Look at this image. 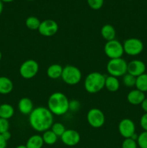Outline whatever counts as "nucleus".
Returning a JSON list of instances; mask_svg holds the SVG:
<instances>
[{
	"label": "nucleus",
	"instance_id": "12",
	"mask_svg": "<svg viewBox=\"0 0 147 148\" xmlns=\"http://www.w3.org/2000/svg\"><path fill=\"white\" fill-rule=\"evenodd\" d=\"M61 141L64 145L67 146H75L79 143L81 137L77 131L74 130H66L62 136L61 137Z\"/></svg>",
	"mask_w": 147,
	"mask_h": 148
},
{
	"label": "nucleus",
	"instance_id": "25",
	"mask_svg": "<svg viewBox=\"0 0 147 148\" xmlns=\"http://www.w3.org/2000/svg\"><path fill=\"white\" fill-rule=\"evenodd\" d=\"M136 77L130 74L127 73L122 77V83L127 88H133L135 86Z\"/></svg>",
	"mask_w": 147,
	"mask_h": 148
},
{
	"label": "nucleus",
	"instance_id": "14",
	"mask_svg": "<svg viewBox=\"0 0 147 148\" xmlns=\"http://www.w3.org/2000/svg\"><path fill=\"white\" fill-rule=\"evenodd\" d=\"M145 98L146 97L144 92L137 89L130 91L127 95V100H128V103L133 106L141 105Z\"/></svg>",
	"mask_w": 147,
	"mask_h": 148
},
{
	"label": "nucleus",
	"instance_id": "5",
	"mask_svg": "<svg viewBox=\"0 0 147 148\" xmlns=\"http://www.w3.org/2000/svg\"><path fill=\"white\" fill-rule=\"evenodd\" d=\"M82 77L80 69L73 65H67L63 67L61 78L67 85H74L79 83Z\"/></svg>",
	"mask_w": 147,
	"mask_h": 148
},
{
	"label": "nucleus",
	"instance_id": "22",
	"mask_svg": "<svg viewBox=\"0 0 147 148\" xmlns=\"http://www.w3.org/2000/svg\"><path fill=\"white\" fill-rule=\"evenodd\" d=\"M135 87L137 90L141 92H147V74L144 73L137 77Z\"/></svg>",
	"mask_w": 147,
	"mask_h": 148
},
{
	"label": "nucleus",
	"instance_id": "18",
	"mask_svg": "<svg viewBox=\"0 0 147 148\" xmlns=\"http://www.w3.org/2000/svg\"><path fill=\"white\" fill-rule=\"evenodd\" d=\"M63 69V67H62L59 64H51L47 69L48 77L53 79H56L59 77H61Z\"/></svg>",
	"mask_w": 147,
	"mask_h": 148
},
{
	"label": "nucleus",
	"instance_id": "29",
	"mask_svg": "<svg viewBox=\"0 0 147 148\" xmlns=\"http://www.w3.org/2000/svg\"><path fill=\"white\" fill-rule=\"evenodd\" d=\"M137 142L131 138L125 139L122 143V148H137Z\"/></svg>",
	"mask_w": 147,
	"mask_h": 148
},
{
	"label": "nucleus",
	"instance_id": "16",
	"mask_svg": "<svg viewBox=\"0 0 147 148\" xmlns=\"http://www.w3.org/2000/svg\"><path fill=\"white\" fill-rule=\"evenodd\" d=\"M100 33L102 38L107 41L114 40L115 39V36H116V31H115V27L109 24L102 26V27L101 28Z\"/></svg>",
	"mask_w": 147,
	"mask_h": 148
},
{
	"label": "nucleus",
	"instance_id": "21",
	"mask_svg": "<svg viewBox=\"0 0 147 148\" xmlns=\"http://www.w3.org/2000/svg\"><path fill=\"white\" fill-rule=\"evenodd\" d=\"M14 114V109L10 104L3 103L0 106V118L8 120Z\"/></svg>",
	"mask_w": 147,
	"mask_h": 148
},
{
	"label": "nucleus",
	"instance_id": "17",
	"mask_svg": "<svg viewBox=\"0 0 147 148\" xmlns=\"http://www.w3.org/2000/svg\"><path fill=\"white\" fill-rule=\"evenodd\" d=\"M105 88L110 92H114L118 91L120 88V82L118 77L110 76V75L106 77L105 82Z\"/></svg>",
	"mask_w": 147,
	"mask_h": 148
},
{
	"label": "nucleus",
	"instance_id": "11",
	"mask_svg": "<svg viewBox=\"0 0 147 148\" xmlns=\"http://www.w3.org/2000/svg\"><path fill=\"white\" fill-rule=\"evenodd\" d=\"M118 130L122 137L131 138L135 133V123L130 119H123L118 124Z\"/></svg>",
	"mask_w": 147,
	"mask_h": 148
},
{
	"label": "nucleus",
	"instance_id": "4",
	"mask_svg": "<svg viewBox=\"0 0 147 148\" xmlns=\"http://www.w3.org/2000/svg\"><path fill=\"white\" fill-rule=\"evenodd\" d=\"M107 71L110 76L123 77L128 72V63L122 58L110 59L107 64Z\"/></svg>",
	"mask_w": 147,
	"mask_h": 148
},
{
	"label": "nucleus",
	"instance_id": "34",
	"mask_svg": "<svg viewBox=\"0 0 147 148\" xmlns=\"http://www.w3.org/2000/svg\"><path fill=\"white\" fill-rule=\"evenodd\" d=\"M1 135H2V137H4V139L7 142L8 141V140H10V138H11V133H10L9 131L5 132L2 133V134H1Z\"/></svg>",
	"mask_w": 147,
	"mask_h": 148
},
{
	"label": "nucleus",
	"instance_id": "6",
	"mask_svg": "<svg viewBox=\"0 0 147 148\" xmlns=\"http://www.w3.org/2000/svg\"><path fill=\"white\" fill-rule=\"evenodd\" d=\"M105 53L110 59L121 58L124 53L123 46L119 40H114L107 41L104 47Z\"/></svg>",
	"mask_w": 147,
	"mask_h": 148
},
{
	"label": "nucleus",
	"instance_id": "33",
	"mask_svg": "<svg viewBox=\"0 0 147 148\" xmlns=\"http://www.w3.org/2000/svg\"><path fill=\"white\" fill-rule=\"evenodd\" d=\"M7 147V141L4 139L1 134H0V148H6Z\"/></svg>",
	"mask_w": 147,
	"mask_h": 148
},
{
	"label": "nucleus",
	"instance_id": "27",
	"mask_svg": "<svg viewBox=\"0 0 147 148\" xmlns=\"http://www.w3.org/2000/svg\"><path fill=\"white\" fill-rule=\"evenodd\" d=\"M137 144L140 148H147V132L144 131L138 135Z\"/></svg>",
	"mask_w": 147,
	"mask_h": 148
},
{
	"label": "nucleus",
	"instance_id": "15",
	"mask_svg": "<svg viewBox=\"0 0 147 148\" xmlns=\"http://www.w3.org/2000/svg\"><path fill=\"white\" fill-rule=\"evenodd\" d=\"M18 109L21 114L24 115H30L34 109L33 103L30 98H22L18 103Z\"/></svg>",
	"mask_w": 147,
	"mask_h": 148
},
{
	"label": "nucleus",
	"instance_id": "2",
	"mask_svg": "<svg viewBox=\"0 0 147 148\" xmlns=\"http://www.w3.org/2000/svg\"><path fill=\"white\" fill-rule=\"evenodd\" d=\"M48 108L53 115H64L69 111V101L63 93L55 92L49 97Z\"/></svg>",
	"mask_w": 147,
	"mask_h": 148
},
{
	"label": "nucleus",
	"instance_id": "39",
	"mask_svg": "<svg viewBox=\"0 0 147 148\" xmlns=\"http://www.w3.org/2000/svg\"><path fill=\"white\" fill-rule=\"evenodd\" d=\"M1 58H2V54H1V52L0 51V61L1 60Z\"/></svg>",
	"mask_w": 147,
	"mask_h": 148
},
{
	"label": "nucleus",
	"instance_id": "26",
	"mask_svg": "<svg viewBox=\"0 0 147 148\" xmlns=\"http://www.w3.org/2000/svg\"><path fill=\"white\" fill-rule=\"evenodd\" d=\"M50 130L57 137H61L62 134L66 131V129H65L64 125L62 124L61 123H55V124H53V125L51 127V130Z\"/></svg>",
	"mask_w": 147,
	"mask_h": 148
},
{
	"label": "nucleus",
	"instance_id": "19",
	"mask_svg": "<svg viewBox=\"0 0 147 148\" xmlns=\"http://www.w3.org/2000/svg\"><path fill=\"white\" fill-rule=\"evenodd\" d=\"M12 90L13 83L11 79L7 77H0V94H9Z\"/></svg>",
	"mask_w": 147,
	"mask_h": 148
},
{
	"label": "nucleus",
	"instance_id": "1",
	"mask_svg": "<svg viewBox=\"0 0 147 148\" xmlns=\"http://www.w3.org/2000/svg\"><path fill=\"white\" fill-rule=\"evenodd\" d=\"M29 123L32 128L39 132H44L51 128L53 114L46 107H37L29 115Z\"/></svg>",
	"mask_w": 147,
	"mask_h": 148
},
{
	"label": "nucleus",
	"instance_id": "3",
	"mask_svg": "<svg viewBox=\"0 0 147 148\" xmlns=\"http://www.w3.org/2000/svg\"><path fill=\"white\" fill-rule=\"evenodd\" d=\"M105 77L99 72L89 73L84 80V88L89 93H97L105 88Z\"/></svg>",
	"mask_w": 147,
	"mask_h": 148
},
{
	"label": "nucleus",
	"instance_id": "13",
	"mask_svg": "<svg viewBox=\"0 0 147 148\" xmlns=\"http://www.w3.org/2000/svg\"><path fill=\"white\" fill-rule=\"evenodd\" d=\"M146 69V66L144 62L138 59H134L128 64L127 73L137 77L145 73Z\"/></svg>",
	"mask_w": 147,
	"mask_h": 148
},
{
	"label": "nucleus",
	"instance_id": "31",
	"mask_svg": "<svg viewBox=\"0 0 147 148\" xmlns=\"http://www.w3.org/2000/svg\"><path fill=\"white\" fill-rule=\"evenodd\" d=\"M80 108V103L76 100L69 101V110L72 111H76Z\"/></svg>",
	"mask_w": 147,
	"mask_h": 148
},
{
	"label": "nucleus",
	"instance_id": "24",
	"mask_svg": "<svg viewBox=\"0 0 147 148\" xmlns=\"http://www.w3.org/2000/svg\"><path fill=\"white\" fill-rule=\"evenodd\" d=\"M40 20L37 17H34V16H30L27 17L25 20V25L30 30H38L39 26L40 25Z\"/></svg>",
	"mask_w": 147,
	"mask_h": 148
},
{
	"label": "nucleus",
	"instance_id": "32",
	"mask_svg": "<svg viewBox=\"0 0 147 148\" xmlns=\"http://www.w3.org/2000/svg\"><path fill=\"white\" fill-rule=\"evenodd\" d=\"M140 125L144 131L147 132V113H145L140 119Z\"/></svg>",
	"mask_w": 147,
	"mask_h": 148
},
{
	"label": "nucleus",
	"instance_id": "37",
	"mask_svg": "<svg viewBox=\"0 0 147 148\" xmlns=\"http://www.w3.org/2000/svg\"><path fill=\"white\" fill-rule=\"evenodd\" d=\"M2 2H6V3H9V2H12V1H13L14 0H1Z\"/></svg>",
	"mask_w": 147,
	"mask_h": 148
},
{
	"label": "nucleus",
	"instance_id": "28",
	"mask_svg": "<svg viewBox=\"0 0 147 148\" xmlns=\"http://www.w3.org/2000/svg\"><path fill=\"white\" fill-rule=\"evenodd\" d=\"M88 5L92 10H97L102 8L104 4V0H86Z\"/></svg>",
	"mask_w": 147,
	"mask_h": 148
},
{
	"label": "nucleus",
	"instance_id": "7",
	"mask_svg": "<svg viewBox=\"0 0 147 148\" xmlns=\"http://www.w3.org/2000/svg\"><path fill=\"white\" fill-rule=\"evenodd\" d=\"M124 53L129 56H137L144 50V43L140 39L136 38H131L126 39L123 44Z\"/></svg>",
	"mask_w": 147,
	"mask_h": 148
},
{
	"label": "nucleus",
	"instance_id": "38",
	"mask_svg": "<svg viewBox=\"0 0 147 148\" xmlns=\"http://www.w3.org/2000/svg\"><path fill=\"white\" fill-rule=\"evenodd\" d=\"M16 148H27V147H26V145H22L17 146Z\"/></svg>",
	"mask_w": 147,
	"mask_h": 148
},
{
	"label": "nucleus",
	"instance_id": "23",
	"mask_svg": "<svg viewBox=\"0 0 147 148\" xmlns=\"http://www.w3.org/2000/svg\"><path fill=\"white\" fill-rule=\"evenodd\" d=\"M43 143L48 145H54L55 143L57 142L58 137L51 131V130H47V131L44 132L43 136Z\"/></svg>",
	"mask_w": 147,
	"mask_h": 148
},
{
	"label": "nucleus",
	"instance_id": "36",
	"mask_svg": "<svg viewBox=\"0 0 147 148\" xmlns=\"http://www.w3.org/2000/svg\"><path fill=\"white\" fill-rule=\"evenodd\" d=\"M3 7H4V5H3V2L0 0V14H1L3 11Z\"/></svg>",
	"mask_w": 147,
	"mask_h": 148
},
{
	"label": "nucleus",
	"instance_id": "20",
	"mask_svg": "<svg viewBox=\"0 0 147 148\" xmlns=\"http://www.w3.org/2000/svg\"><path fill=\"white\" fill-rule=\"evenodd\" d=\"M43 144L44 143H43L42 136L39 134H35V135L31 136L27 140L25 145L27 148H42Z\"/></svg>",
	"mask_w": 147,
	"mask_h": 148
},
{
	"label": "nucleus",
	"instance_id": "41",
	"mask_svg": "<svg viewBox=\"0 0 147 148\" xmlns=\"http://www.w3.org/2000/svg\"><path fill=\"white\" fill-rule=\"evenodd\" d=\"M0 106H1V103H0Z\"/></svg>",
	"mask_w": 147,
	"mask_h": 148
},
{
	"label": "nucleus",
	"instance_id": "8",
	"mask_svg": "<svg viewBox=\"0 0 147 148\" xmlns=\"http://www.w3.org/2000/svg\"><path fill=\"white\" fill-rule=\"evenodd\" d=\"M39 71V64L33 59H28L21 64L20 67V74L24 79H32L37 74Z\"/></svg>",
	"mask_w": 147,
	"mask_h": 148
},
{
	"label": "nucleus",
	"instance_id": "40",
	"mask_svg": "<svg viewBox=\"0 0 147 148\" xmlns=\"http://www.w3.org/2000/svg\"><path fill=\"white\" fill-rule=\"evenodd\" d=\"M27 1H33V0H27Z\"/></svg>",
	"mask_w": 147,
	"mask_h": 148
},
{
	"label": "nucleus",
	"instance_id": "30",
	"mask_svg": "<svg viewBox=\"0 0 147 148\" xmlns=\"http://www.w3.org/2000/svg\"><path fill=\"white\" fill-rule=\"evenodd\" d=\"M9 129H10V122L8 120L0 118V134L9 131Z\"/></svg>",
	"mask_w": 147,
	"mask_h": 148
},
{
	"label": "nucleus",
	"instance_id": "10",
	"mask_svg": "<svg viewBox=\"0 0 147 148\" xmlns=\"http://www.w3.org/2000/svg\"><path fill=\"white\" fill-rule=\"evenodd\" d=\"M37 30L41 36L50 37L57 33L59 30V25L55 20H45L40 23Z\"/></svg>",
	"mask_w": 147,
	"mask_h": 148
},
{
	"label": "nucleus",
	"instance_id": "35",
	"mask_svg": "<svg viewBox=\"0 0 147 148\" xmlns=\"http://www.w3.org/2000/svg\"><path fill=\"white\" fill-rule=\"evenodd\" d=\"M141 108H142L143 111L145 113H147V98H146L144 100V101L142 102V103L141 104Z\"/></svg>",
	"mask_w": 147,
	"mask_h": 148
},
{
	"label": "nucleus",
	"instance_id": "9",
	"mask_svg": "<svg viewBox=\"0 0 147 148\" xmlns=\"http://www.w3.org/2000/svg\"><path fill=\"white\" fill-rule=\"evenodd\" d=\"M86 119L89 125L93 128H100L105 122L104 113L99 108H92L86 115Z\"/></svg>",
	"mask_w": 147,
	"mask_h": 148
}]
</instances>
